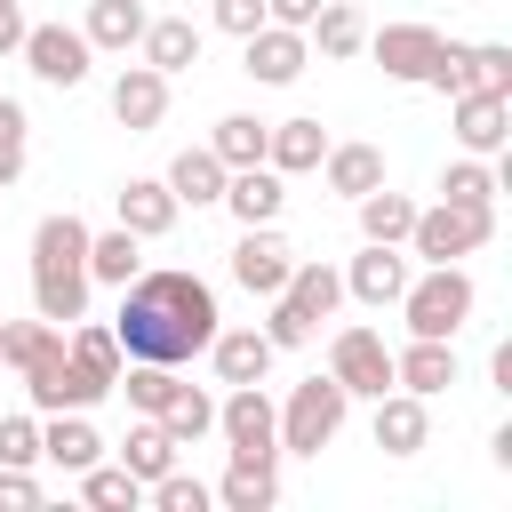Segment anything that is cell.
Segmentation results:
<instances>
[{"instance_id": "e0dca14e", "label": "cell", "mask_w": 512, "mask_h": 512, "mask_svg": "<svg viewBox=\"0 0 512 512\" xmlns=\"http://www.w3.org/2000/svg\"><path fill=\"white\" fill-rule=\"evenodd\" d=\"M368 48H376L384 80H416V88H424V72H432V56H440V32H432V24H384Z\"/></svg>"}, {"instance_id": "7a4b0ae2", "label": "cell", "mask_w": 512, "mask_h": 512, "mask_svg": "<svg viewBox=\"0 0 512 512\" xmlns=\"http://www.w3.org/2000/svg\"><path fill=\"white\" fill-rule=\"evenodd\" d=\"M32 304L56 328H72L88 312V224L72 208L40 216V232H32Z\"/></svg>"}, {"instance_id": "8992f818", "label": "cell", "mask_w": 512, "mask_h": 512, "mask_svg": "<svg viewBox=\"0 0 512 512\" xmlns=\"http://www.w3.org/2000/svg\"><path fill=\"white\" fill-rule=\"evenodd\" d=\"M400 320H408V336H456L472 320V272L464 264H432L424 280L400 288Z\"/></svg>"}, {"instance_id": "44dd1931", "label": "cell", "mask_w": 512, "mask_h": 512, "mask_svg": "<svg viewBox=\"0 0 512 512\" xmlns=\"http://www.w3.org/2000/svg\"><path fill=\"white\" fill-rule=\"evenodd\" d=\"M224 176H232V168H224L208 144H184V152L168 160V176H160V184L176 192V208H216V200H224Z\"/></svg>"}, {"instance_id": "c3c4849f", "label": "cell", "mask_w": 512, "mask_h": 512, "mask_svg": "<svg viewBox=\"0 0 512 512\" xmlns=\"http://www.w3.org/2000/svg\"><path fill=\"white\" fill-rule=\"evenodd\" d=\"M0 8H24V0H0Z\"/></svg>"}, {"instance_id": "d4e9b609", "label": "cell", "mask_w": 512, "mask_h": 512, "mask_svg": "<svg viewBox=\"0 0 512 512\" xmlns=\"http://www.w3.org/2000/svg\"><path fill=\"white\" fill-rule=\"evenodd\" d=\"M320 152H328V128H320V120H280V128L264 136V168H280V176L320 168Z\"/></svg>"}, {"instance_id": "836d02e7", "label": "cell", "mask_w": 512, "mask_h": 512, "mask_svg": "<svg viewBox=\"0 0 512 512\" xmlns=\"http://www.w3.org/2000/svg\"><path fill=\"white\" fill-rule=\"evenodd\" d=\"M136 248H144V240H136V232H120V224H112V232H88V280L128 288V280L144 272V256H136Z\"/></svg>"}, {"instance_id": "83f0119b", "label": "cell", "mask_w": 512, "mask_h": 512, "mask_svg": "<svg viewBox=\"0 0 512 512\" xmlns=\"http://www.w3.org/2000/svg\"><path fill=\"white\" fill-rule=\"evenodd\" d=\"M144 24H152V16H144V0H88V24H80V32H88V48L128 56V48L144 40Z\"/></svg>"}, {"instance_id": "4316f807", "label": "cell", "mask_w": 512, "mask_h": 512, "mask_svg": "<svg viewBox=\"0 0 512 512\" xmlns=\"http://www.w3.org/2000/svg\"><path fill=\"white\" fill-rule=\"evenodd\" d=\"M352 208H360V240H376V248H400V240H408V224H416V200H408V192H392V184L360 192Z\"/></svg>"}, {"instance_id": "7402d4cb", "label": "cell", "mask_w": 512, "mask_h": 512, "mask_svg": "<svg viewBox=\"0 0 512 512\" xmlns=\"http://www.w3.org/2000/svg\"><path fill=\"white\" fill-rule=\"evenodd\" d=\"M280 200H288V176L280 168H232L224 176V208L240 216V224H280Z\"/></svg>"}, {"instance_id": "b9f144b4", "label": "cell", "mask_w": 512, "mask_h": 512, "mask_svg": "<svg viewBox=\"0 0 512 512\" xmlns=\"http://www.w3.org/2000/svg\"><path fill=\"white\" fill-rule=\"evenodd\" d=\"M0 464H40V416H0Z\"/></svg>"}, {"instance_id": "5bb4252c", "label": "cell", "mask_w": 512, "mask_h": 512, "mask_svg": "<svg viewBox=\"0 0 512 512\" xmlns=\"http://www.w3.org/2000/svg\"><path fill=\"white\" fill-rule=\"evenodd\" d=\"M112 216H120V232H136V240H160V232H176V192L160 184V176H128L120 192H112Z\"/></svg>"}, {"instance_id": "f35d334b", "label": "cell", "mask_w": 512, "mask_h": 512, "mask_svg": "<svg viewBox=\"0 0 512 512\" xmlns=\"http://www.w3.org/2000/svg\"><path fill=\"white\" fill-rule=\"evenodd\" d=\"M24 160H32V120H24L16 96H0V192L24 176Z\"/></svg>"}, {"instance_id": "d6986e66", "label": "cell", "mask_w": 512, "mask_h": 512, "mask_svg": "<svg viewBox=\"0 0 512 512\" xmlns=\"http://www.w3.org/2000/svg\"><path fill=\"white\" fill-rule=\"evenodd\" d=\"M208 360H216V376H224V384H264L280 352H272V336H264V328H216V336H208Z\"/></svg>"}, {"instance_id": "4dcf8cb0", "label": "cell", "mask_w": 512, "mask_h": 512, "mask_svg": "<svg viewBox=\"0 0 512 512\" xmlns=\"http://www.w3.org/2000/svg\"><path fill=\"white\" fill-rule=\"evenodd\" d=\"M120 464H128V472L152 488V480L176 464V440H168V424H160V416H136V424H128V440H120Z\"/></svg>"}, {"instance_id": "5b68a950", "label": "cell", "mask_w": 512, "mask_h": 512, "mask_svg": "<svg viewBox=\"0 0 512 512\" xmlns=\"http://www.w3.org/2000/svg\"><path fill=\"white\" fill-rule=\"evenodd\" d=\"M488 232H496V208L440 200V208H416V224H408V248H416L424 264H464V256H480V248H488Z\"/></svg>"}, {"instance_id": "d590c367", "label": "cell", "mask_w": 512, "mask_h": 512, "mask_svg": "<svg viewBox=\"0 0 512 512\" xmlns=\"http://www.w3.org/2000/svg\"><path fill=\"white\" fill-rule=\"evenodd\" d=\"M80 496H88L96 512H136V504H144V480H136L128 464H104V456H96V464L80 472Z\"/></svg>"}, {"instance_id": "74e56055", "label": "cell", "mask_w": 512, "mask_h": 512, "mask_svg": "<svg viewBox=\"0 0 512 512\" xmlns=\"http://www.w3.org/2000/svg\"><path fill=\"white\" fill-rule=\"evenodd\" d=\"M112 384L128 392V408H136V416H160V408H168V392H176V368H160V360H128Z\"/></svg>"}, {"instance_id": "d6a6232c", "label": "cell", "mask_w": 512, "mask_h": 512, "mask_svg": "<svg viewBox=\"0 0 512 512\" xmlns=\"http://www.w3.org/2000/svg\"><path fill=\"white\" fill-rule=\"evenodd\" d=\"M496 192H504V168H488L480 152H464V160H448V168H440V200H464V208H496Z\"/></svg>"}, {"instance_id": "ac0fdd59", "label": "cell", "mask_w": 512, "mask_h": 512, "mask_svg": "<svg viewBox=\"0 0 512 512\" xmlns=\"http://www.w3.org/2000/svg\"><path fill=\"white\" fill-rule=\"evenodd\" d=\"M112 112H120V128H128V136L160 128V120H168V72H152V64H128V72L112 80Z\"/></svg>"}, {"instance_id": "7dc6e473", "label": "cell", "mask_w": 512, "mask_h": 512, "mask_svg": "<svg viewBox=\"0 0 512 512\" xmlns=\"http://www.w3.org/2000/svg\"><path fill=\"white\" fill-rule=\"evenodd\" d=\"M24 48V8H0V56Z\"/></svg>"}, {"instance_id": "6da1fadb", "label": "cell", "mask_w": 512, "mask_h": 512, "mask_svg": "<svg viewBox=\"0 0 512 512\" xmlns=\"http://www.w3.org/2000/svg\"><path fill=\"white\" fill-rule=\"evenodd\" d=\"M224 328L216 312V288L200 272H136L120 288V312H112V344L120 360H160V368H184L192 352H208V336Z\"/></svg>"}, {"instance_id": "e575fe53", "label": "cell", "mask_w": 512, "mask_h": 512, "mask_svg": "<svg viewBox=\"0 0 512 512\" xmlns=\"http://www.w3.org/2000/svg\"><path fill=\"white\" fill-rule=\"evenodd\" d=\"M304 32H312V40H320V56H336V64L368 48V24H360V8H344V0H320V16H312Z\"/></svg>"}, {"instance_id": "f1b7e54d", "label": "cell", "mask_w": 512, "mask_h": 512, "mask_svg": "<svg viewBox=\"0 0 512 512\" xmlns=\"http://www.w3.org/2000/svg\"><path fill=\"white\" fill-rule=\"evenodd\" d=\"M64 360H72V376H88L96 392H112V376H120L112 328H64Z\"/></svg>"}, {"instance_id": "bcb514c9", "label": "cell", "mask_w": 512, "mask_h": 512, "mask_svg": "<svg viewBox=\"0 0 512 512\" xmlns=\"http://www.w3.org/2000/svg\"><path fill=\"white\" fill-rule=\"evenodd\" d=\"M320 16V0H264V24H288V32H304Z\"/></svg>"}, {"instance_id": "60d3db41", "label": "cell", "mask_w": 512, "mask_h": 512, "mask_svg": "<svg viewBox=\"0 0 512 512\" xmlns=\"http://www.w3.org/2000/svg\"><path fill=\"white\" fill-rule=\"evenodd\" d=\"M424 88H440V96H456V88H472V48L440 32V56H432V72H424Z\"/></svg>"}, {"instance_id": "277c9868", "label": "cell", "mask_w": 512, "mask_h": 512, "mask_svg": "<svg viewBox=\"0 0 512 512\" xmlns=\"http://www.w3.org/2000/svg\"><path fill=\"white\" fill-rule=\"evenodd\" d=\"M344 408H352V392L336 376H304L288 392V408H280V456H320L344 432Z\"/></svg>"}, {"instance_id": "8fae6325", "label": "cell", "mask_w": 512, "mask_h": 512, "mask_svg": "<svg viewBox=\"0 0 512 512\" xmlns=\"http://www.w3.org/2000/svg\"><path fill=\"white\" fill-rule=\"evenodd\" d=\"M304 64H312V40L288 32V24H256V32L240 40V72H248L256 88H288Z\"/></svg>"}, {"instance_id": "1f68e13d", "label": "cell", "mask_w": 512, "mask_h": 512, "mask_svg": "<svg viewBox=\"0 0 512 512\" xmlns=\"http://www.w3.org/2000/svg\"><path fill=\"white\" fill-rule=\"evenodd\" d=\"M264 136H272V120H256V112H224L216 136H208V152H216L224 168H256V160H264Z\"/></svg>"}, {"instance_id": "7bdbcfd3", "label": "cell", "mask_w": 512, "mask_h": 512, "mask_svg": "<svg viewBox=\"0 0 512 512\" xmlns=\"http://www.w3.org/2000/svg\"><path fill=\"white\" fill-rule=\"evenodd\" d=\"M472 88H488V96H512V48H504V40L472 48Z\"/></svg>"}, {"instance_id": "8d00e7d4", "label": "cell", "mask_w": 512, "mask_h": 512, "mask_svg": "<svg viewBox=\"0 0 512 512\" xmlns=\"http://www.w3.org/2000/svg\"><path fill=\"white\" fill-rule=\"evenodd\" d=\"M224 512H272V496H280V480H272V464H232L216 488H208Z\"/></svg>"}, {"instance_id": "2e32d148", "label": "cell", "mask_w": 512, "mask_h": 512, "mask_svg": "<svg viewBox=\"0 0 512 512\" xmlns=\"http://www.w3.org/2000/svg\"><path fill=\"white\" fill-rule=\"evenodd\" d=\"M408 280H416V272H408V256L368 240V248L352 256V272H344V296H360L368 312H384V304H400V288H408Z\"/></svg>"}, {"instance_id": "cb8c5ba5", "label": "cell", "mask_w": 512, "mask_h": 512, "mask_svg": "<svg viewBox=\"0 0 512 512\" xmlns=\"http://www.w3.org/2000/svg\"><path fill=\"white\" fill-rule=\"evenodd\" d=\"M136 48H144V64H152V72H168V80H176L184 64H200V24H192V16H152Z\"/></svg>"}, {"instance_id": "7c38bea8", "label": "cell", "mask_w": 512, "mask_h": 512, "mask_svg": "<svg viewBox=\"0 0 512 512\" xmlns=\"http://www.w3.org/2000/svg\"><path fill=\"white\" fill-rule=\"evenodd\" d=\"M448 128H456V144L464 152H504V136H512V96H488V88H456L448 96Z\"/></svg>"}, {"instance_id": "f6af8a7d", "label": "cell", "mask_w": 512, "mask_h": 512, "mask_svg": "<svg viewBox=\"0 0 512 512\" xmlns=\"http://www.w3.org/2000/svg\"><path fill=\"white\" fill-rule=\"evenodd\" d=\"M0 504H16V512H24V504H40V480H32L24 464H0Z\"/></svg>"}, {"instance_id": "ba28073f", "label": "cell", "mask_w": 512, "mask_h": 512, "mask_svg": "<svg viewBox=\"0 0 512 512\" xmlns=\"http://www.w3.org/2000/svg\"><path fill=\"white\" fill-rule=\"evenodd\" d=\"M328 376L352 400H376V392H392V344L376 328H336L328 336Z\"/></svg>"}, {"instance_id": "9c48e42d", "label": "cell", "mask_w": 512, "mask_h": 512, "mask_svg": "<svg viewBox=\"0 0 512 512\" xmlns=\"http://www.w3.org/2000/svg\"><path fill=\"white\" fill-rule=\"evenodd\" d=\"M24 64H32V80H48V88H80L88 80V32H72V24H24V48H16Z\"/></svg>"}, {"instance_id": "484cf974", "label": "cell", "mask_w": 512, "mask_h": 512, "mask_svg": "<svg viewBox=\"0 0 512 512\" xmlns=\"http://www.w3.org/2000/svg\"><path fill=\"white\" fill-rule=\"evenodd\" d=\"M320 176H328V192L360 200V192L384 184V152H376V144H328V152H320Z\"/></svg>"}, {"instance_id": "52a82bcc", "label": "cell", "mask_w": 512, "mask_h": 512, "mask_svg": "<svg viewBox=\"0 0 512 512\" xmlns=\"http://www.w3.org/2000/svg\"><path fill=\"white\" fill-rule=\"evenodd\" d=\"M216 432H224L232 464H280V408L264 384H232L216 400Z\"/></svg>"}, {"instance_id": "f546056e", "label": "cell", "mask_w": 512, "mask_h": 512, "mask_svg": "<svg viewBox=\"0 0 512 512\" xmlns=\"http://www.w3.org/2000/svg\"><path fill=\"white\" fill-rule=\"evenodd\" d=\"M160 424H168V440H176V448H200V440L216 432V400H208L200 384H184V376H176V392H168Z\"/></svg>"}, {"instance_id": "603a6c76", "label": "cell", "mask_w": 512, "mask_h": 512, "mask_svg": "<svg viewBox=\"0 0 512 512\" xmlns=\"http://www.w3.org/2000/svg\"><path fill=\"white\" fill-rule=\"evenodd\" d=\"M40 456H48L56 472H88V464L104 456V440H96L88 408H56V416L40 424Z\"/></svg>"}, {"instance_id": "4fadbf2b", "label": "cell", "mask_w": 512, "mask_h": 512, "mask_svg": "<svg viewBox=\"0 0 512 512\" xmlns=\"http://www.w3.org/2000/svg\"><path fill=\"white\" fill-rule=\"evenodd\" d=\"M288 264H296V248H288L272 224H240V248H232V280H240L248 296H280V288H288Z\"/></svg>"}, {"instance_id": "ee69618b", "label": "cell", "mask_w": 512, "mask_h": 512, "mask_svg": "<svg viewBox=\"0 0 512 512\" xmlns=\"http://www.w3.org/2000/svg\"><path fill=\"white\" fill-rule=\"evenodd\" d=\"M208 24L232 32V40H248V32L264 24V0H208Z\"/></svg>"}, {"instance_id": "30bf717a", "label": "cell", "mask_w": 512, "mask_h": 512, "mask_svg": "<svg viewBox=\"0 0 512 512\" xmlns=\"http://www.w3.org/2000/svg\"><path fill=\"white\" fill-rule=\"evenodd\" d=\"M16 376H24V400H32V416H56V408H96V400H104L88 376H72V360H64V336H56L40 360H24Z\"/></svg>"}, {"instance_id": "ffe728a7", "label": "cell", "mask_w": 512, "mask_h": 512, "mask_svg": "<svg viewBox=\"0 0 512 512\" xmlns=\"http://www.w3.org/2000/svg\"><path fill=\"white\" fill-rule=\"evenodd\" d=\"M368 432H376V448H384V456H416V448L432 440V416H424V400H416V392H400V384H392V392H376V424H368Z\"/></svg>"}, {"instance_id": "9a60e30c", "label": "cell", "mask_w": 512, "mask_h": 512, "mask_svg": "<svg viewBox=\"0 0 512 512\" xmlns=\"http://www.w3.org/2000/svg\"><path fill=\"white\" fill-rule=\"evenodd\" d=\"M392 384L432 400L456 384V336H408V352H392Z\"/></svg>"}, {"instance_id": "3957f363", "label": "cell", "mask_w": 512, "mask_h": 512, "mask_svg": "<svg viewBox=\"0 0 512 512\" xmlns=\"http://www.w3.org/2000/svg\"><path fill=\"white\" fill-rule=\"evenodd\" d=\"M336 304H344V272H328V264H288V288L272 296V320H264L272 352L312 344V328H320Z\"/></svg>"}, {"instance_id": "ab89813d", "label": "cell", "mask_w": 512, "mask_h": 512, "mask_svg": "<svg viewBox=\"0 0 512 512\" xmlns=\"http://www.w3.org/2000/svg\"><path fill=\"white\" fill-rule=\"evenodd\" d=\"M144 496H152L160 512H208V504H216V496H208V480H192V472H176V464H168Z\"/></svg>"}]
</instances>
